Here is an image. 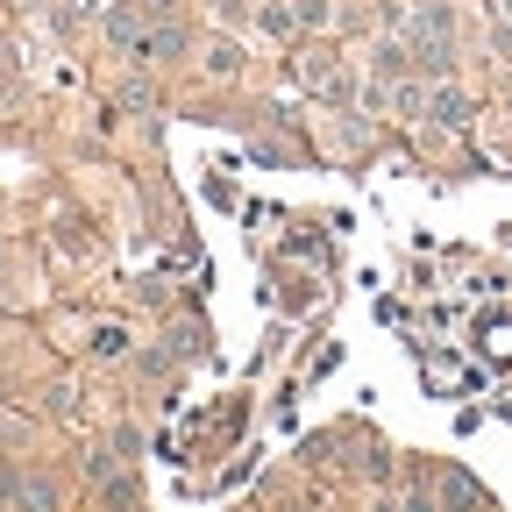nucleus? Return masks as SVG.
Here are the masks:
<instances>
[{"label":"nucleus","instance_id":"1","mask_svg":"<svg viewBox=\"0 0 512 512\" xmlns=\"http://www.w3.org/2000/svg\"><path fill=\"white\" fill-rule=\"evenodd\" d=\"M427 114H434L441 128H470V93H463V86H434V93H427Z\"/></svg>","mask_w":512,"mask_h":512},{"label":"nucleus","instance_id":"2","mask_svg":"<svg viewBox=\"0 0 512 512\" xmlns=\"http://www.w3.org/2000/svg\"><path fill=\"white\" fill-rule=\"evenodd\" d=\"M93 356H100V363L128 356V328H121V320H107V328H93Z\"/></svg>","mask_w":512,"mask_h":512},{"label":"nucleus","instance_id":"3","mask_svg":"<svg viewBox=\"0 0 512 512\" xmlns=\"http://www.w3.org/2000/svg\"><path fill=\"white\" fill-rule=\"evenodd\" d=\"M427 93H434V86H392V107H399V121H420V114H427Z\"/></svg>","mask_w":512,"mask_h":512},{"label":"nucleus","instance_id":"4","mask_svg":"<svg viewBox=\"0 0 512 512\" xmlns=\"http://www.w3.org/2000/svg\"><path fill=\"white\" fill-rule=\"evenodd\" d=\"M207 72L235 79V72H242V50H235V43H214V57H207Z\"/></svg>","mask_w":512,"mask_h":512},{"label":"nucleus","instance_id":"5","mask_svg":"<svg viewBox=\"0 0 512 512\" xmlns=\"http://www.w3.org/2000/svg\"><path fill=\"white\" fill-rule=\"evenodd\" d=\"M256 22H264L271 36H292V29H299V15H292V8H278V0H271V8H264V15H256Z\"/></svg>","mask_w":512,"mask_h":512},{"label":"nucleus","instance_id":"6","mask_svg":"<svg viewBox=\"0 0 512 512\" xmlns=\"http://www.w3.org/2000/svg\"><path fill=\"white\" fill-rule=\"evenodd\" d=\"M498 8H505V15H512V0H498Z\"/></svg>","mask_w":512,"mask_h":512}]
</instances>
